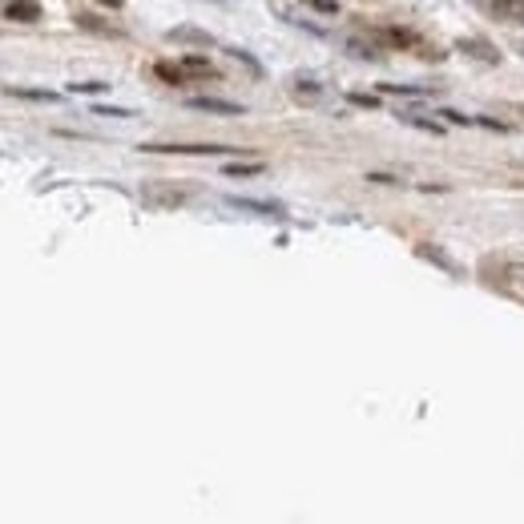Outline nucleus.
Wrapping results in <instances>:
<instances>
[{
	"label": "nucleus",
	"mask_w": 524,
	"mask_h": 524,
	"mask_svg": "<svg viewBox=\"0 0 524 524\" xmlns=\"http://www.w3.org/2000/svg\"><path fill=\"white\" fill-rule=\"evenodd\" d=\"M190 105L202 113H226V117H238L242 113L238 101H222V97H190Z\"/></svg>",
	"instance_id": "7ed1b4c3"
},
{
	"label": "nucleus",
	"mask_w": 524,
	"mask_h": 524,
	"mask_svg": "<svg viewBox=\"0 0 524 524\" xmlns=\"http://www.w3.org/2000/svg\"><path fill=\"white\" fill-rule=\"evenodd\" d=\"M419 258H427V262H435V266H443L448 274H460V266L451 262L448 254H440V250H432V246H419Z\"/></svg>",
	"instance_id": "9d476101"
},
{
	"label": "nucleus",
	"mask_w": 524,
	"mask_h": 524,
	"mask_svg": "<svg viewBox=\"0 0 524 524\" xmlns=\"http://www.w3.org/2000/svg\"><path fill=\"white\" fill-rule=\"evenodd\" d=\"M351 101H355V105H367V109H375V97H367V93H351Z\"/></svg>",
	"instance_id": "aec40b11"
},
{
	"label": "nucleus",
	"mask_w": 524,
	"mask_h": 524,
	"mask_svg": "<svg viewBox=\"0 0 524 524\" xmlns=\"http://www.w3.org/2000/svg\"><path fill=\"white\" fill-rule=\"evenodd\" d=\"M73 93H105L109 85H101V81H73Z\"/></svg>",
	"instance_id": "2eb2a0df"
},
{
	"label": "nucleus",
	"mask_w": 524,
	"mask_h": 524,
	"mask_svg": "<svg viewBox=\"0 0 524 524\" xmlns=\"http://www.w3.org/2000/svg\"><path fill=\"white\" fill-rule=\"evenodd\" d=\"M403 121L416 129H427V133H443V125H435V121H424V117H403Z\"/></svg>",
	"instance_id": "a211bd4d"
},
{
	"label": "nucleus",
	"mask_w": 524,
	"mask_h": 524,
	"mask_svg": "<svg viewBox=\"0 0 524 524\" xmlns=\"http://www.w3.org/2000/svg\"><path fill=\"white\" fill-rule=\"evenodd\" d=\"M500 8H504L512 21H520L524 24V0H500Z\"/></svg>",
	"instance_id": "dca6fc26"
},
{
	"label": "nucleus",
	"mask_w": 524,
	"mask_h": 524,
	"mask_svg": "<svg viewBox=\"0 0 524 524\" xmlns=\"http://www.w3.org/2000/svg\"><path fill=\"white\" fill-rule=\"evenodd\" d=\"M4 16H8V21L32 24V21H40V4H37V0H8V4H4Z\"/></svg>",
	"instance_id": "20e7f679"
},
{
	"label": "nucleus",
	"mask_w": 524,
	"mask_h": 524,
	"mask_svg": "<svg viewBox=\"0 0 524 524\" xmlns=\"http://www.w3.org/2000/svg\"><path fill=\"white\" fill-rule=\"evenodd\" d=\"M262 174V161H230L226 166V177H254Z\"/></svg>",
	"instance_id": "1a4fd4ad"
},
{
	"label": "nucleus",
	"mask_w": 524,
	"mask_h": 524,
	"mask_svg": "<svg viewBox=\"0 0 524 524\" xmlns=\"http://www.w3.org/2000/svg\"><path fill=\"white\" fill-rule=\"evenodd\" d=\"M101 117H133V113H125V109H97Z\"/></svg>",
	"instance_id": "412c9836"
},
{
	"label": "nucleus",
	"mask_w": 524,
	"mask_h": 524,
	"mask_svg": "<svg viewBox=\"0 0 524 524\" xmlns=\"http://www.w3.org/2000/svg\"><path fill=\"white\" fill-rule=\"evenodd\" d=\"M185 198H190V193L177 190V185H166V182H150L142 190V202L153 206V210H174V206H182Z\"/></svg>",
	"instance_id": "f257e3e1"
},
{
	"label": "nucleus",
	"mask_w": 524,
	"mask_h": 524,
	"mask_svg": "<svg viewBox=\"0 0 524 524\" xmlns=\"http://www.w3.org/2000/svg\"><path fill=\"white\" fill-rule=\"evenodd\" d=\"M295 97H298V101H319L322 89L314 85V81H295Z\"/></svg>",
	"instance_id": "9b49d317"
},
{
	"label": "nucleus",
	"mask_w": 524,
	"mask_h": 524,
	"mask_svg": "<svg viewBox=\"0 0 524 524\" xmlns=\"http://www.w3.org/2000/svg\"><path fill=\"white\" fill-rule=\"evenodd\" d=\"M182 73L185 77H214V64L206 61V56H182Z\"/></svg>",
	"instance_id": "423d86ee"
},
{
	"label": "nucleus",
	"mask_w": 524,
	"mask_h": 524,
	"mask_svg": "<svg viewBox=\"0 0 524 524\" xmlns=\"http://www.w3.org/2000/svg\"><path fill=\"white\" fill-rule=\"evenodd\" d=\"M77 24H81V29H93V32H113L109 24H101L97 16H77Z\"/></svg>",
	"instance_id": "f3484780"
},
{
	"label": "nucleus",
	"mask_w": 524,
	"mask_h": 524,
	"mask_svg": "<svg viewBox=\"0 0 524 524\" xmlns=\"http://www.w3.org/2000/svg\"><path fill=\"white\" fill-rule=\"evenodd\" d=\"M13 97H24V101H56V93H45V89H8Z\"/></svg>",
	"instance_id": "ddd939ff"
},
{
	"label": "nucleus",
	"mask_w": 524,
	"mask_h": 524,
	"mask_svg": "<svg viewBox=\"0 0 524 524\" xmlns=\"http://www.w3.org/2000/svg\"><path fill=\"white\" fill-rule=\"evenodd\" d=\"M169 40H185V45H210V32H202V29H169Z\"/></svg>",
	"instance_id": "6e6552de"
},
{
	"label": "nucleus",
	"mask_w": 524,
	"mask_h": 524,
	"mask_svg": "<svg viewBox=\"0 0 524 524\" xmlns=\"http://www.w3.org/2000/svg\"><path fill=\"white\" fill-rule=\"evenodd\" d=\"M230 206H238V210H254V214H262V218H274V214H282L274 202H258V198H230Z\"/></svg>",
	"instance_id": "0eeeda50"
},
{
	"label": "nucleus",
	"mask_w": 524,
	"mask_h": 524,
	"mask_svg": "<svg viewBox=\"0 0 524 524\" xmlns=\"http://www.w3.org/2000/svg\"><path fill=\"white\" fill-rule=\"evenodd\" d=\"M311 8H319V13H339V4L335 0H306Z\"/></svg>",
	"instance_id": "6ab92c4d"
},
{
	"label": "nucleus",
	"mask_w": 524,
	"mask_h": 524,
	"mask_svg": "<svg viewBox=\"0 0 524 524\" xmlns=\"http://www.w3.org/2000/svg\"><path fill=\"white\" fill-rule=\"evenodd\" d=\"M347 48H351V53L359 56V61H375V56H379V48H375V45H367V40H347Z\"/></svg>",
	"instance_id": "f8f14e48"
},
{
	"label": "nucleus",
	"mask_w": 524,
	"mask_h": 524,
	"mask_svg": "<svg viewBox=\"0 0 524 524\" xmlns=\"http://www.w3.org/2000/svg\"><path fill=\"white\" fill-rule=\"evenodd\" d=\"M496 287L504 290V295H512V298H520V303H524V262H504Z\"/></svg>",
	"instance_id": "f03ea898"
},
{
	"label": "nucleus",
	"mask_w": 524,
	"mask_h": 524,
	"mask_svg": "<svg viewBox=\"0 0 524 524\" xmlns=\"http://www.w3.org/2000/svg\"><path fill=\"white\" fill-rule=\"evenodd\" d=\"M158 77H161V81H169V85H182L185 73H182V69H174V64H158Z\"/></svg>",
	"instance_id": "4468645a"
},
{
	"label": "nucleus",
	"mask_w": 524,
	"mask_h": 524,
	"mask_svg": "<svg viewBox=\"0 0 524 524\" xmlns=\"http://www.w3.org/2000/svg\"><path fill=\"white\" fill-rule=\"evenodd\" d=\"M460 48H464L468 56H476V61H484V64H496L500 56H496V48L488 45V40H480V37H464V40H456Z\"/></svg>",
	"instance_id": "39448f33"
}]
</instances>
